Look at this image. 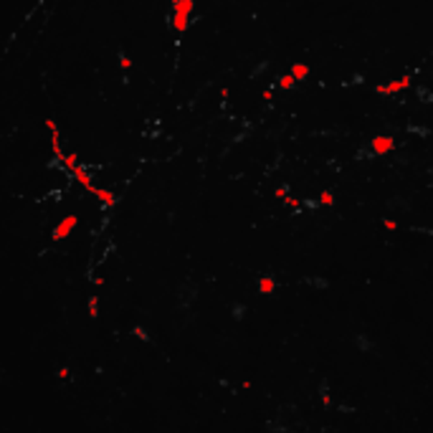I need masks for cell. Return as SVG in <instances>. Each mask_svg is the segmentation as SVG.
I'll return each instance as SVG.
<instances>
[{
  "label": "cell",
  "instance_id": "6da1fadb",
  "mask_svg": "<svg viewBox=\"0 0 433 433\" xmlns=\"http://www.w3.org/2000/svg\"><path fill=\"white\" fill-rule=\"evenodd\" d=\"M192 8V0H172V10H175V28L183 31L185 28V15Z\"/></svg>",
  "mask_w": 433,
  "mask_h": 433
},
{
  "label": "cell",
  "instance_id": "7a4b0ae2",
  "mask_svg": "<svg viewBox=\"0 0 433 433\" xmlns=\"http://www.w3.org/2000/svg\"><path fill=\"white\" fill-rule=\"evenodd\" d=\"M76 226V218H71V215H69V218H63L58 226H56V231H53V238H56V241H58V238H63V236H66L71 228Z\"/></svg>",
  "mask_w": 433,
  "mask_h": 433
}]
</instances>
